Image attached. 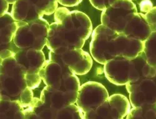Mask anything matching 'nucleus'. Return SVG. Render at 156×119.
<instances>
[{
    "label": "nucleus",
    "instance_id": "nucleus-5",
    "mask_svg": "<svg viewBox=\"0 0 156 119\" xmlns=\"http://www.w3.org/2000/svg\"><path fill=\"white\" fill-rule=\"evenodd\" d=\"M17 23L18 28L13 38L15 46L21 49L42 51L46 46L49 24L43 18Z\"/></svg>",
    "mask_w": 156,
    "mask_h": 119
},
{
    "label": "nucleus",
    "instance_id": "nucleus-27",
    "mask_svg": "<svg viewBox=\"0 0 156 119\" xmlns=\"http://www.w3.org/2000/svg\"><path fill=\"white\" fill-rule=\"evenodd\" d=\"M6 1L8 2L9 4L13 5L15 2H16L17 1H18V0H6Z\"/></svg>",
    "mask_w": 156,
    "mask_h": 119
},
{
    "label": "nucleus",
    "instance_id": "nucleus-26",
    "mask_svg": "<svg viewBox=\"0 0 156 119\" xmlns=\"http://www.w3.org/2000/svg\"><path fill=\"white\" fill-rule=\"evenodd\" d=\"M0 3H1V15H3L5 13L8 12L9 8V3L6 0H0Z\"/></svg>",
    "mask_w": 156,
    "mask_h": 119
},
{
    "label": "nucleus",
    "instance_id": "nucleus-22",
    "mask_svg": "<svg viewBox=\"0 0 156 119\" xmlns=\"http://www.w3.org/2000/svg\"><path fill=\"white\" fill-rule=\"evenodd\" d=\"M89 1L94 8L102 11L111 6L117 0H89Z\"/></svg>",
    "mask_w": 156,
    "mask_h": 119
},
{
    "label": "nucleus",
    "instance_id": "nucleus-28",
    "mask_svg": "<svg viewBox=\"0 0 156 119\" xmlns=\"http://www.w3.org/2000/svg\"><path fill=\"white\" fill-rule=\"evenodd\" d=\"M131 1H132V0H131Z\"/></svg>",
    "mask_w": 156,
    "mask_h": 119
},
{
    "label": "nucleus",
    "instance_id": "nucleus-12",
    "mask_svg": "<svg viewBox=\"0 0 156 119\" xmlns=\"http://www.w3.org/2000/svg\"><path fill=\"white\" fill-rule=\"evenodd\" d=\"M118 33L102 24L93 31L90 43V52L92 58L98 63L105 65L112 59L111 44Z\"/></svg>",
    "mask_w": 156,
    "mask_h": 119
},
{
    "label": "nucleus",
    "instance_id": "nucleus-21",
    "mask_svg": "<svg viewBox=\"0 0 156 119\" xmlns=\"http://www.w3.org/2000/svg\"><path fill=\"white\" fill-rule=\"evenodd\" d=\"M143 52L148 64L156 68V31L152 32L147 40L144 41Z\"/></svg>",
    "mask_w": 156,
    "mask_h": 119
},
{
    "label": "nucleus",
    "instance_id": "nucleus-17",
    "mask_svg": "<svg viewBox=\"0 0 156 119\" xmlns=\"http://www.w3.org/2000/svg\"><path fill=\"white\" fill-rule=\"evenodd\" d=\"M18 28L17 21L12 15L6 12L1 15V47L13 43V38Z\"/></svg>",
    "mask_w": 156,
    "mask_h": 119
},
{
    "label": "nucleus",
    "instance_id": "nucleus-11",
    "mask_svg": "<svg viewBox=\"0 0 156 119\" xmlns=\"http://www.w3.org/2000/svg\"><path fill=\"white\" fill-rule=\"evenodd\" d=\"M133 107L151 105L156 108V75L126 84Z\"/></svg>",
    "mask_w": 156,
    "mask_h": 119
},
{
    "label": "nucleus",
    "instance_id": "nucleus-14",
    "mask_svg": "<svg viewBox=\"0 0 156 119\" xmlns=\"http://www.w3.org/2000/svg\"><path fill=\"white\" fill-rule=\"evenodd\" d=\"M152 32L145 14L136 12L126 23L123 33L129 37L144 42Z\"/></svg>",
    "mask_w": 156,
    "mask_h": 119
},
{
    "label": "nucleus",
    "instance_id": "nucleus-18",
    "mask_svg": "<svg viewBox=\"0 0 156 119\" xmlns=\"http://www.w3.org/2000/svg\"><path fill=\"white\" fill-rule=\"evenodd\" d=\"M2 119H25L24 108L20 100L1 99V113Z\"/></svg>",
    "mask_w": 156,
    "mask_h": 119
},
{
    "label": "nucleus",
    "instance_id": "nucleus-4",
    "mask_svg": "<svg viewBox=\"0 0 156 119\" xmlns=\"http://www.w3.org/2000/svg\"><path fill=\"white\" fill-rule=\"evenodd\" d=\"M80 86L77 75L73 74L59 82L46 86L41 92L40 99L45 107L56 111L76 103Z\"/></svg>",
    "mask_w": 156,
    "mask_h": 119
},
{
    "label": "nucleus",
    "instance_id": "nucleus-25",
    "mask_svg": "<svg viewBox=\"0 0 156 119\" xmlns=\"http://www.w3.org/2000/svg\"><path fill=\"white\" fill-rule=\"evenodd\" d=\"M58 3L66 7H73L79 5L83 0H58Z\"/></svg>",
    "mask_w": 156,
    "mask_h": 119
},
{
    "label": "nucleus",
    "instance_id": "nucleus-20",
    "mask_svg": "<svg viewBox=\"0 0 156 119\" xmlns=\"http://www.w3.org/2000/svg\"><path fill=\"white\" fill-rule=\"evenodd\" d=\"M55 119H84V113L73 103L56 110Z\"/></svg>",
    "mask_w": 156,
    "mask_h": 119
},
{
    "label": "nucleus",
    "instance_id": "nucleus-16",
    "mask_svg": "<svg viewBox=\"0 0 156 119\" xmlns=\"http://www.w3.org/2000/svg\"><path fill=\"white\" fill-rule=\"evenodd\" d=\"M115 56L127 58H134L144 50V43L124 33H119L115 37Z\"/></svg>",
    "mask_w": 156,
    "mask_h": 119
},
{
    "label": "nucleus",
    "instance_id": "nucleus-9",
    "mask_svg": "<svg viewBox=\"0 0 156 119\" xmlns=\"http://www.w3.org/2000/svg\"><path fill=\"white\" fill-rule=\"evenodd\" d=\"M14 57L25 72L28 87L31 89L37 88L42 81L40 72L46 61L43 52L20 49Z\"/></svg>",
    "mask_w": 156,
    "mask_h": 119
},
{
    "label": "nucleus",
    "instance_id": "nucleus-10",
    "mask_svg": "<svg viewBox=\"0 0 156 119\" xmlns=\"http://www.w3.org/2000/svg\"><path fill=\"white\" fill-rule=\"evenodd\" d=\"M131 104L124 95L115 94L96 109L84 114V119H121L131 110Z\"/></svg>",
    "mask_w": 156,
    "mask_h": 119
},
{
    "label": "nucleus",
    "instance_id": "nucleus-3",
    "mask_svg": "<svg viewBox=\"0 0 156 119\" xmlns=\"http://www.w3.org/2000/svg\"><path fill=\"white\" fill-rule=\"evenodd\" d=\"M0 65L1 99L20 100L21 94L28 87L23 68L14 56L2 60Z\"/></svg>",
    "mask_w": 156,
    "mask_h": 119
},
{
    "label": "nucleus",
    "instance_id": "nucleus-8",
    "mask_svg": "<svg viewBox=\"0 0 156 119\" xmlns=\"http://www.w3.org/2000/svg\"><path fill=\"white\" fill-rule=\"evenodd\" d=\"M137 9L131 0H117L102 11L101 24L118 33H123L125 26Z\"/></svg>",
    "mask_w": 156,
    "mask_h": 119
},
{
    "label": "nucleus",
    "instance_id": "nucleus-13",
    "mask_svg": "<svg viewBox=\"0 0 156 119\" xmlns=\"http://www.w3.org/2000/svg\"><path fill=\"white\" fill-rule=\"evenodd\" d=\"M109 97L106 88L102 84L98 82L89 81L80 86L76 105L84 114L98 108Z\"/></svg>",
    "mask_w": 156,
    "mask_h": 119
},
{
    "label": "nucleus",
    "instance_id": "nucleus-6",
    "mask_svg": "<svg viewBox=\"0 0 156 119\" xmlns=\"http://www.w3.org/2000/svg\"><path fill=\"white\" fill-rule=\"evenodd\" d=\"M58 4V0H18L12 5L11 14L16 21L28 23L53 14Z\"/></svg>",
    "mask_w": 156,
    "mask_h": 119
},
{
    "label": "nucleus",
    "instance_id": "nucleus-2",
    "mask_svg": "<svg viewBox=\"0 0 156 119\" xmlns=\"http://www.w3.org/2000/svg\"><path fill=\"white\" fill-rule=\"evenodd\" d=\"M104 71L108 80L116 86L156 75V68L148 64L144 52L132 59L116 57L105 64Z\"/></svg>",
    "mask_w": 156,
    "mask_h": 119
},
{
    "label": "nucleus",
    "instance_id": "nucleus-23",
    "mask_svg": "<svg viewBox=\"0 0 156 119\" xmlns=\"http://www.w3.org/2000/svg\"><path fill=\"white\" fill-rule=\"evenodd\" d=\"M145 15L152 31H156V6H153Z\"/></svg>",
    "mask_w": 156,
    "mask_h": 119
},
{
    "label": "nucleus",
    "instance_id": "nucleus-15",
    "mask_svg": "<svg viewBox=\"0 0 156 119\" xmlns=\"http://www.w3.org/2000/svg\"><path fill=\"white\" fill-rule=\"evenodd\" d=\"M73 74H74L67 66L49 59L46 61L40 72L42 81L46 86L59 82Z\"/></svg>",
    "mask_w": 156,
    "mask_h": 119
},
{
    "label": "nucleus",
    "instance_id": "nucleus-7",
    "mask_svg": "<svg viewBox=\"0 0 156 119\" xmlns=\"http://www.w3.org/2000/svg\"><path fill=\"white\" fill-rule=\"evenodd\" d=\"M49 59L68 67L77 75H83L91 69L93 61L90 55L82 49L58 48L50 51Z\"/></svg>",
    "mask_w": 156,
    "mask_h": 119
},
{
    "label": "nucleus",
    "instance_id": "nucleus-24",
    "mask_svg": "<svg viewBox=\"0 0 156 119\" xmlns=\"http://www.w3.org/2000/svg\"><path fill=\"white\" fill-rule=\"evenodd\" d=\"M153 8V5L150 0H142L140 3V9L142 12L147 13Z\"/></svg>",
    "mask_w": 156,
    "mask_h": 119
},
{
    "label": "nucleus",
    "instance_id": "nucleus-19",
    "mask_svg": "<svg viewBox=\"0 0 156 119\" xmlns=\"http://www.w3.org/2000/svg\"><path fill=\"white\" fill-rule=\"evenodd\" d=\"M127 119H156V108L151 105L133 107L126 116Z\"/></svg>",
    "mask_w": 156,
    "mask_h": 119
},
{
    "label": "nucleus",
    "instance_id": "nucleus-1",
    "mask_svg": "<svg viewBox=\"0 0 156 119\" xmlns=\"http://www.w3.org/2000/svg\"><path fill=\"white\" fill-rule=\"evenodd\" d=\"M55 22L50 24L46 46L50 50L58 48L81 49L93 33V25L85 13L58 8L55 12Z\"/></svg>",
    "mask_w": 156,
    "mask_h": 119
}]
</instances>
